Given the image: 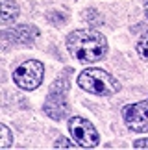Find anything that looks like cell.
Wrapping results in <instances>:
<instances>
[{
  "label": "cell",
  "mask_w": 148,
  "mask_h": 150,
  "mask_svg": "<svg viewBox=\"0 0 148 150\" xmlns=\"http://www.w3.org/2000/svg\"><path fill=\"white\" fill-rule=\"evenodd\" d=\"M67 48L76 59L94 63L107 54V41L96 30H74L67 35Z\"/></svg>",
  "instance_id": "6da1fadb"
},
{
  "label": "cell",
  "mask_w": 148,
  "mask_h": 150,
  "mask_svg": "<svg viewBox=\"0 0 148 150\" xmlns=\"http://www.w3.org/2000/svg\"><path fill=\"white\" fill-rule=\"evenodd\" d=\"M78 85L87 93L98 95V96H111L118 93L121 83L106 72L104 69H87L78 76Z\"/></svg>",
  "instance_id": "7a4b0ae2"
},
{
  "label": "cell",
  "mask_w": 148,
  "mask_h": 150,
  "mask_svg": "<svg viewBox=\"0 0 148 150\" xmlns=\"http://www.w3.org/2000/svg\"><path fill=\"white\" fill-rule=\"evenodd\" d=\"M44 76V67L41 61L30 59L24 61L22 65H19L13 72V82L24 91H33L43 83Z\"/></svg>",
  "instance_id": "3957f363"
},
{
  "label": "cell",
  "mask_w": 148,
  "mask_h": 150,
  "mask_svg": "<svg viewBox=\"0 0 148 150\" xmlns=\"http://www.w3.org/2000/svg\"><path fill=\"white\" fill-rule=\"evenodd\" d=\"M69 132H70L72 139L76 141L78 146L94 148V146H98V143H100L98 132H96L94 126L83 117H70L69 119Z\"/></svg>",
  "instance_id": "277c9868"
},
{
  "label": "cell",
  "mask_w": 148,
  "mask_h": 150,
  "mask_svg": "<svg viewBox=\"0 0 148 150\" xmlns=\"http://www.w3.org/2000/svg\"><path fill=\"white\" fill-rule=\"evenodd\" d=\"M124 122L133 132H148V100L130 104L122 109Z\"/></svg>",
  "instance_id": "5b68a950"
},
{
  "label": "cell",
  "mask_w": 148,
  "mask_h": 150,
  "mask_svg": "<svg viewBox=\"0 0 148 150\" xmlns=\"http://www.w3.org/2000/svg\"><path fill=\"white\" fill-rule=\"evenodd\" d=\"M44 113L54 120H61L70 113V106L67 102V93H59V91H50V95L47 96L44 102Z\"/></svg>",
  "instance_id": "8992f818"
},
{
  "label": "cell",
  "mask_w": 148,
  "mask_h": 150,
  "mask_svg": "<svg viewBox=\"0 0 148 150\" xmlns=\"http://www.w3.org/2000/svg\"><path fill=\"white\" fill-rule=\"evenodd\" d=\"M37 30L33 26H28V24H20V26H15L11 30H6L4 32V41H13L17 45H28L32 43L33 39L37 37Z\"/></svg>",
  "instance_id": "52a82bcc"
},
{
  "label": "cell",
  "mask_w": 148,
  "mask_h": 150,
  "mask_svg": "<svg viewBox=\"0 0 148 150\" xmlns=\"http://www.w3.org/2000/svg\"><path fill=\"white\" fill-rule=\"evenodd\" d=\"M17 17H19V8H17V4L13 0H2V24H9V22H13Z\"/></svg>",
  "instance_id": "ba28073f"
},
{
  "label": "cell",
  "mask_w": 148,
  "mask_h": 150,
  "mask_svg": "<svg viewBox=\"0 0 148 150\" xmlns=\"http://www.w3.org/2000/svg\"><path fill=\"white\" fill-rule=\"evenodd\" d=\"M11 143H13V137H11V132L6 124L0 126V148H9Z\"/></svg>",
  "instance_id": "9c48e42d"
},
{
  "label": "cell",
  "mask_w": 148,
  "mask_h": 150,
  "mask_svg": "<svg viewBox=\"0 0 148 150\" xmlns=\"http://www.w3.org/2000/svg\"><path fill=\"white\" fill-rule=\"evenodd\" d=\"M137 54L143 57V59H148V32L139 39V43H137Z\"/></svg>",
  "instance_id": "30bf717a"
},
{
  "label": "cell",
  "mask_w": 148,
  "mask_h": 150,
  "mask_svg": "<svg viewBox=\"0 0 148 150\" xmlns=\"http://www.w3.org/2000/svg\"><path fill=\"white\" fill-rule=\"evenodd\" d=\"M67 89H69V82H67L65 78H59V80H56V82L52 83V89H50V91H59V93H67Z\"/></svg>",
  "instance_id": "8fae6325"
},
{
  "label": "cell",
  "mask_w": 148,
  "mask_h": 150,
  "mask_svg": "<svg viewBox=\"0 0 148 150\" xmlns=\"http://www.w3.org/2000/svg\"><path fill=\"white\" fill-rule=\"evenodd\" d=\"M74 143H76V141H69V139H63V137H59V139L54 143V146H56V148H74V146H76Z\"/></svg>",
  "instance_id": "7c38bea8"
},
{
  "label": "cell",
  "mask_w": 148,
  "mask_h": 150,
  "mask_svg": "<svg viewBox=\"0 0 148 150\" xmlns=\"http://www.w3.org/2000/svg\"><path fill=\"white\" fill-rule=\"evenodd\" d=\"M133 148H148V139H139L133 143Z\"/></svg>",
  "instance_id": "4fadbf2b"
},
{
  "label": "cell",
  "mask_w": 148,
  "mask_h": 150,
  "mask_svg": "<svg viewBox=\"0 0 148 150\" xmlns=\"http://www.w3.org/2000/svg\"><path fill=\"white\" fill-rule=\"evenodd\" d=\"M144 13H146V17H148V0H144Z\"/></svg>",
  "instance_id": "5bb4252c"
}]
</instances>
